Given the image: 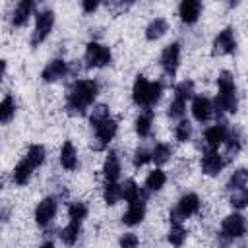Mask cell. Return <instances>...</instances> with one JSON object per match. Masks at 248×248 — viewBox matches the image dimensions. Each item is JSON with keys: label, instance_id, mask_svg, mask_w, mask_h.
Returning a JSON list of instances; mask_svg holds the SVG:
<instances>
[{"label": "cell", "instance_id": "6da1fadb", "mask_svg": "<svg viewBox=\"0 0 248 248\" xmlns=\"http://www.w3.org/2000/svg\"><path fill=\"white\" fill-rule=\"evenodd\" d=\"M97 93H99V85L93 79H78L68 91V101H66L68 112L85 114L87 107L95 101Z\"/></svg>", "mask_w": 248, "mask_h": 248}, {"label": "cell", "instance_id": "7a4b0ae2", "mask_svg": "<svg viewBox=\"0 0 248 248\" xmlns=\"http://www.w3.org/2000/svg\"><path fill=\"white\" fill-rule=\"evenodd\" d=\"M161 81H147L143 76H138L132 87V99L140 107H153L161 97Z\"/></svg>", "mask_w": 248, "mask_h": 248}, {"label": "cell", "instance_id": "3957f363", "mask_svg": "<svg viewBox=\"0 0 248 248\" xmlns=\"http://www.w3.org/2000/svg\"><path fill=\"white\" fill-rule=\"evenodd\" d=\"M219 93L215 97V108L219 112H234L236 110V85L229 72H223L217 79Z\"/></svg>", "mask_w": 248, "mask_h": 248}, {"label": "cell", "instance_id": "277c9868", "mask_svg": "<svg viewBox=\"0 0 248 248\" xmlns=\"http://www.w3.org/2000/svg\"><path fill=\"white\" fill-rule=\"evenodd\" d=\"M93 130H95V140H93V149H97V151H101V149H105L110 141H112V138L116 136V130H118V124H116V120H112L110 116L108 118H105V120H101L99 124H95L93 126Z\"/></svg>", "mask_w": 248, "mask_h": 248}, {"label": "cell", "instance_id": "5b68a950", "mask_svg": "<svg viewBox=\"0 0 248 248\" xmlns=\"http://www.w3.org/2000/svg\"><path fill=\"white\" fill-rule=\"evenodd\" d=\"M110 58H112V54H110L108 46H105L101 43H95V41L87 43V46H85V64L89 68H103V66L110 64Z\"/></svg>", "mask_w": 248, "mask_h": 248}, {"label": "cell", "instance_id": "8992f818", "mask_svg": "<svg viewBox=\"0 0 248 248\" xmlns=\"http://www.w3.org/2000/svg\"><path fill=\"white\" fill-rule=\"evenodd\" d=\"M200 209V198L196 194H186L178 200L176 207L170 211V221L172 223H180L182 219H188L192 217L194 213H198Z\"/></svg>", "mask_w": 248, "mask_h": 248}, {"label": "cell", "instance_id": "52a82bcc", "mask_svg": "<svg viewBox=\"0 0 248 248\" xmlns=\"http://www.w3.org/2000/svg\"><path fill=\"white\" fill-rule=\"evenodd\" d=\"M246 232V221H244V215L240 213H232V215H227L221 223V236L225 240H236L240 236H244Z\"/></svg>", "mask_w": 248, "mask_h": 248}, {"label": "cell", "instance_id": "ba28073f", "mask_svg": "<svg viewBox=\"0 0 248 248\" xmlns=\"http://www.w3.org/2000/svg\"><path fill=\"white\" fill-rule=\"evenodd\" d=\"M52 25H54V14L50 10L41 12L37 16V19H35V29H33V35H31V45L37 46L39 43H43L50 35Z\"/></svg>", "mask_w": 248, "mask_h": 248}, {"label": "cell", "instance_id": "9c48e42d", "mask_svg": "<svg viewBox=\"0 0 248 248\" xmlns=\"http://www.w3.org/2000/svg\"><path fill=\"white\" fill-rule=\"evenodd\" d=\"M178 62H180V45L178 43H172L169 45L163 54H161V66H163V72L169 76V78H174L176 70H178Z\"/></svg>", "mask_w": 248, "mask_h": 248}, {"label": "cell", "instance_id": "30bf717a", "mask_svg": "<svg viewBox=\"0 0 248 248\" xmlns=\"http://www.w3.org/2000/svg\"><path fill=\"white\" fill-rule=\"evenodd\" d=\"M56 209H58V203H56L54 198H45V200H41V203H39L37 209H35V221H37V225H39V227H46V225L54 219Z\"/></svg>", "mask_w": 248, "mask_h": 248}, {"label": "cell", "instance_id": "8fae6325", "mask_svg": "<svg viewBox=\"0 0 248 248\" xmlns=\"http://www.w3.org/2000/svg\"><path fill=\"white\" fill-rule=\"evenodd\" d=\"M234 48H236L234 31L231 27H227V29H223L215 37V41H213V52L215 54H231V52H234Z\"/></svg>", "mask_w": 248, "mask_h": 248}, {"label": "cell", "instance_id": "7c38bea8", "mask_svg": "<svg viewBox=\"0 0 248 248\" xmlns=\"http://www.w3.org/2000/svg\"><path fill=\"white\" fill-rule=\"evenodd\" d=\"M143 215H145V203H143V200L141 198L132 200V202H128V209L122 215V223L128 225V227L140 225L143 221Z\"/></svg>", "mask_w": 248, "mask_h": 248}, {"label": "cell", "instance_id": "4fadbf2b", "mask_svg": "<svg viewBox=\"0 0 248 248\" xmlns=\"http://www.w3.org/2000/svg\"><path fill=\"white\" fill-rule=\"evenodd\" d=\"M225 167V159L217 153V149H207V153L202 159V170L207 176H217Z\"/></svg>", "mask_w": 248, "mask_h": 248}, {"label": "cell", "instance_id": "5bb4252c", "mask_svg": "<svg viewBox=\"0 0 248 248\" xmlns=\"http://www.w3.org/2000/svg\"><path fill=\"white\" fill-rule=\"evenodd\" d=\"M227 130H229L227 124H215V126L207 128V130L203 132V141H205V145H207L209 149H217V147L225 141Z\"/></svg>", "mask_w": 248, "mask_h": 248}, {"label": "cell", "instance_id": "9a60e30c", "mask_svg": "<svg viewBox=\"0 0 248 248\" xmlns=\"http://www.w3.org/2000/svg\"><path fill=\"white\" fill-rule=\"evenodd\" d=\"M200 12H202V0H182L178 6V14L184 23H196Z\"/></svg>", "mask_w": 248, "mask_h": 248}, {"label": "cell", "instance_id": "2e32d148", "mask_svg": "<svg viewBox=\"0 0 248 248\" xmlns=\"http://www.w3.org/2000/svg\"><path fill=\"white\" fill-rule=\"evenodd\" d=\"M192 114H194V118L198 120V122H207L209 118H211V114H213V105H211V101L207 99V97H196L194 101H192Z\"/></svg>", "mask_w": 248, "mask_h": 248}, {"label": "cell", "instance_id": "e0dca14e", "mask_svg": "<svg viewBox=\"0 0 248 248\" xmlns=\"http://www.w3.org/2000/svg\"><path fill=\"white\" fill-rule=\"evenodd\" d=\"M66 72H68L66 62H64L62 58H54V60H50V62L45 66V70H43L41 76H43V81H56V79L64 78Z\"/></svg>", "mask_w": 248, "mask_h": 248}, {"label": "cell", "instance_id": "ac0fdd59", "mask_svg": "<svg viewBox=\"0 0 248 248\" xmlns=\"http://www.w3.org/2000/svg\"><path fill=\"white\" fill-rule=\"evenodd\" d=\"M35 8V0H19V4L16 6L14 10V16H12V23L16 27H21L27 23V19L31 17V12Z\"/></svg>", "mask_w": 248, "mask_h": 248}, {"label": "cell", "instance_id": "d6986e66", "mask_svg": "<svg viewBox=\"0 0 248 248\" xmlns=\"http://www.w3.org/2000/svg\"><path fill=\"white\" fill-rule=\"evenodd\" d=\"M60 165L66 170H76L78 169V153L72 145V141H66L60 149Z\"/></svg>", "mask_w": 248, "mask_h": 248}, {"label": "cell", "instance_id": "ffe728a7", "mask_svg": "<svg viewBox=\"0 0 248 248\" xmlns=\"http://www.w3.org/2000/svg\"><path fill=\"white\" fill-rule=\"evenodd\" d=\"M103 174L107 180H118L120 176V159L114 151H110L105 159V165H103Z\"/></svg>", "mask_w": 248, "mask_h": 248}, {"label": "cell", "instance_id": "44dd1931", "mask_svg": "<svg viewBox=\"0 0 248 248\" xmlns=\"http://www.w3.org/2000/svg\"><path fill=\"white\" fill-rule=\"evenodd\" d=\"M35 169H37V167H35V165L25 157V159H23V161L14 169V174H12L14 182H16V184H19V186H21V184H25V182L29 180V176L33 174V170H35Z\"/></svg>", "mask_w": 248, "mask_h": 248}, {"label": "cell", "instance_id": "7402d4cb", "mask_svg": "<svg viewBox=\"0 0 248 248\" xmlns=\"http://www.w3.org/2000/svg\"><path fill=\"white\" fill-rule=\"evenodd\" d=\"M151 124H153V108L145 107V110L136 118V132H138V136H141V138L149 136Z\"/></svg>", "mask_w": 248, "mask_h": 248}, {"label": "cell", "instance_id": "603a6c76", "mask_svg": "<svg viewBox=\"0 0 248 248\" xmlns=\"http://www.w3.org/2000/svg\"><path fill=\"white\" fill-rule=\"evenodd\" d=\"M167 31H169L167 21H165L163 17H155V19L147 25V29H145V37H147L149 41H157V39H161Z\"/></svg>", "mask_w": 248, "mask_h": 248}, {"label": "cell", "instance_id": "cb8c5ba5", "mask_svg": "<svg viewBox=\"0 0 248 248\" xmlns=\"http://www.w3.org/2000/svg\"><path fill=\"white\" fill-rule=\"evenodd\" d=\"M223 143H227V151L232 153L231 157H234L240 151V147H242V134H240V130L238 128H229L227 130V138H225Z\"/></svg>", "mask_w": 248, "mask_h": 248}, {"label": "cell", "instance_id": "d4e9b609", "mask_svg": "<svg viewBox=\"0 0 248 248\" xmlns=\"http://www.w3.org/2000/svg\"><path fill=\"white\" fill-rule=\"evenodd\" d=\"M165 182H167V174H165L161 169H155V170H151V172L147 174V178H145V188H147L149 192H157V190H161V188L165 186Z\"/></svg>", "mask_w": 248, "mask_h": 248}, {"label": "cell", "instance_id": "484cf974", "mask_svg": "<svg viewBox=\"0 0 248 248\" xmlns=\"http://www.w3.org/2000/svg\"><path fill=\"white\" fill-rule=\"evenodd\" d=\"M103 198L108 205L116 203L120 198H122V186L116 182V180H107L105 184V190H103Z\"/></svg>", "mask_w": 248, "mask_h": 248}, {"label": "cell", "instance_id": "4316f807", "mask_svg": "<svg viewBox=\"0 0 248 248\" xmlns=\"http://www.w3.org/2000/svg\"><path fill=\"white\" fill-rule=\"evenodd\" d=\"M79 225H81V221L70 219V223L60 231V240L64 244H74L78 240V236H79Z\"/></svg>", "mask_w": 248, "mask_h": 248}, {"label": "cell", "instance_id": "83f0119b", "mask_svg": "<svg viewBox=\"0 0 248 248\" xmlns=\"http://www.w3.org/2000/svg\"><path fill=\"white\" fill-rule=\"evenodd\" d=\"M16 114V103H14V97L12 95H6L2 101H0V124H6L14 118Z\"/></svg>", "mask_w": 248, "mask_h": 248}, {"label": "cell", "instance_id": "f1b7e54d", "mask_svg": "<svg viewBox=\"0 0 248 248\" xmlns=\"http://www.w3.org/2000/svg\"><path fill=\"white\" fill-rule=\"evenodd\" d=\"M172 155V147L167 143H157L151 149V161H155V165H165Z\"/></svg>", "mask_w": 248, "mask_h": 248}, {"label": "cell", "instance_id": "f546056e", "mask_svg": "<svg viewBox=\"0 0 248 248\" xmlns=\"http://www.w3.org/2000/svg\"><path fill=\"white\" fill-rule=\"evenodd\" d=\"M246 184H248V172L244 169H236L229 178V190H240L246 188Z\"/></svg>", "mask_w": 248, "mask_h": 248}, {"label": "cell", "instance_id": "4dcf8cb0", "mask_svg": "<svg viewBox=\"0 0 248 248\" xmlns=\"http://www.w3.org/2000/svg\"><path fill=\"white\" fill-rule=\"evenodd\" d=\"M37 169L43 165V161H45V157H46V151H45V147L43 145H31L29 149H27V155H25Z\"/></svg>", "mask_w": 248, "mask_h": 248}, {"label": "cell", "instance_id": "1f68e13d", "mask_svg": "<svg viewBox=\"0 0 248 248\" xmlns=\"http://www.w3.org/2000/svg\"><path fill=\"white\" fill-rule=\"evenodd\" d=\"M192 93H194V83L192 81H180L176 85V89H174V99L186 103L192 97Z\"/></svg>", "mask_w": 248, "mask_h": 248}, {"label": "cell", "instance_id": "d6a6232c", "mask_svg": "<svg viewBox=\"0 0 248 248\" xmlns=\"http://www.w3.org/2000/svg\"><path fill=\"white\" fill-rule=\"evenodd\" d=\"M122 198L126 202H132V200H138L141 198V192H140V186L134 182V180H126L122 184Z\"/></svg>", "mask_w": 248, "mask_h": 248}, {"label": "cell", "instance_id": "836d02e7", "mask_svg": "<svg viewBox=\"0 0 248 248\" xmlns=\"http://www.w3.org/2000/svg\"><path fill=\"white\" fill-rule=\"evenodd\" d=\"M186 238V231L180 223H172L170 225V231H169V242L174 244V246H180Z\"/></svg>", "mask_w": 248, "mask_h": 248}, {"label": "cell", "instance_id": "e575fe53", "mask_svg": "<svg viewBox=\"0 0 248 248\" xmlns=\"http://www.w3.org/2000/svg\"><path fill=\"white\" fill-rule=\"evenodd\" d=\"M248 203V192L246 188H240V190H231V205L236 207V209H244Z\"/></svg>", "mask_w": 248, "mask_h": 248}, {"label": "cell", "instance_id": "d590c367", "mask_svg": "<svg viewBox=\"0 0 248 248\" xmlns=\"http://www.w3.org/2000/svg\"><path fill=\"white\" fill-rule=\"evenodd\" d=\"M174 136H176L178 141H188L190 136H192V124H190L186 118H182V120L176 124V128H174Z\"/></svg>", "mask_w": 248, "mask_h": 248}, {"label": "cell", "instance_id": "8d00e7d4", "mask_svg": "<svg viewBox=\"0 0 248 248\" xmlns=\"http://www.w3.org/2000/svg\"><path fill=\"white\" fill-rule=\"evenodd\" d=\"M68 215H70V219H74V221H83L85 215H87V205L81 203V202H76V203H72V205L68 207Z\"/></svg>", "mask_w": 248, "mask_h": 248}, {"label": "cell", "instance_id": "74e56055", "mask_svg": "<svg viewBox=\"0 0 248 248\" xmlns=\"http://www.w3.org/2000/svg\"><path fill=\"white\" fill-rule=\"evenodd\" d=\"M108 116H110L108 107H107V105H97V107L93 108L91 116H89V122H91V126H95V124H99L101 120H105V118H108Z\"/></svg>", "mask_w": 248, "mask_h": 248}, {"label": "cell", "instance_id": "f35d334b", "mask_svg": "<svg viewBox=\"0 0 248 248\" xmlns=\"http://www.w3.org/2000/svg\"><path fill=\"white\" fill-rule=\"evenodd\" d=\"M186 112V103L178 101V99H172V103L169 105V116L170 118H182Z\"/></svg>", "mask_w": 248, "mask_h": 248}, {"label": "cell", "instance_id": "ab89813d", "mask_svg": "<svg viewBox=\"0 0 248 248\" xmlns=\"http://www.w3.org/2000/svg\"><path fill=\"white\" fill-rule=\"evenodd\" d=\"M147 161H151V151L145 149V147L136 149V155H134V167H141V165H145Z\"/></svg>", "mask_w": 248, "mask_h": 248}, {"label": "cell", "instance_id": "60d3db41", "mask_svg": "<svg viewBox=\"0 0 248 248\" xmlns=\"http://www.w3.org/2000/svg\"><path fill=\"white\" fill-rule=\"evenodd\" d=\"M99 4H101V0H81V6H83L85 14H93Z\"/></svg>", "mask_w": 248, "mask_h": 248}, {"label": "cell", "instance_id": "b9f144b4", "mask_svg": "<svg viewBox=\"0 0 248 248\" xmlns=\"http://www.w3.org/2000/svg\"><path fill=\"white\" fill-rule=\"evenodd\" d=\"M120 244H122V246H136V244H138V238H136L134 234H124V236L120 238Z\"/></svg>", "mask_w": 248, "mask_h": 248}, {"label": "cell", "instance_id": "7bdbcfd3", "mask_svg": "<svg viewBox=\"0 0 248 248\" xmlns=\"http://www.w3.org/2000/svg\"><path fill=\"white\" fill-rule=\"evenodd\" d=\"M4 72H6V62L0 60V81H2V78H4Z\"/></svg>", "mask_w": 248, "mask_h": 248}, {"label": "cell", "instance_id": "ee69618b", "mask_svg": "<svg viewBox=\"0 0 248 248\" xmlns=\"http://www.w3.org/2000/svg\"><path fill=\"white\" fill-rule=\"evenodd\" d=\"M120 2H122V4H126V6H130V4H134L136 0H120Z\"/></svg>", "mask_w": 248, "mask_h": 248}, {"label": "cell", "instance_id": "f6af8a7d", "mask_svg": "<svg viewBox=\"0 0 248 248\" xmlns=\"http://www.w3.org/2000/svg\"><path fill=\"white\" fill-rule=\"evenodd\" d=\"M0 190H2V180H0Z\"/></svg>", "mask_w": 248, "mask_h": 248}]
</instances>
